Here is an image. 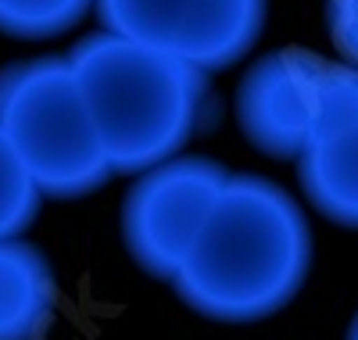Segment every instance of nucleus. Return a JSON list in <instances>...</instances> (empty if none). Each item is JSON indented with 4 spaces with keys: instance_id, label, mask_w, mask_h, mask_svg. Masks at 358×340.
Listing matches in <instances>:
<instances>
[{
    "instance_id": "1",
    "label": "nucleus",
    "mask_w": 358,
    "mask_h": 340,
    "mask_svg": "<svg viewBox=\"0 0 358 340\" xmlns=\"http://www.w3.org/2000/svg\"><path fill=\"white\" fill-rule=\"evenodd\" d=\"M312 251L308 215L280 183L229 172L172 287L204 319L258 323L294 301L312 269Z\"/></svg>"
},
{
    "instance_id": "2",
    "label": "nucleus",
    "mask_w": 358,
    "mask_h": 340,
    "mask_svg": "<svg viewBox=\"0 0 358 340\" xmlns=\"http://www.w3.org/2000/svg\"><path fill=\"white\" fill-rule=\"evenodd\" d=\"M111 172L140 176L179 158L201 104L204 72L115 33H90L69 50Z\"/></svg>"
},
{
    "instance_id": "3",
    "label": "nucleus",
    "mask_w": 358,
    "mask_h": 340,
    "mask_svg": "<svg viewBox=\"0 0 358 340\" xmlns=\"http://www.w3.org/2000/svg\"><path fill=\"white\" fill-rule=\"evenodd\" d=\"M0 129L43 197H86L115 176L69 57H33L0 72Z\"/></svg>"
},
{
    "instance_id": "4",
    "label": "nucleus",
    "mask_w": 358,
    "mask_h": 340,
    "mask_svg": "<svg viewBox=\"0 0 358 340\" xmlns=\"http://www.w3.org/2000/svg\"><path fill=\"white\" fill-rule=\"evenodd\" d=\"M229 169L215 158H169L136 176L122 201L129 258L155 280L172 283L219 204Z\"/></svg>"
},
{
    "instance_id": "5",
    "label": "nucleus",
    "mask_w": 358,
    "mask_h": 340,
    "mask_svg": "<svg viewBox=\"0 0 358 340\" xmlns=\"http://www.w3.org/2000/svg\"><path fill=\"white\" fill-rule=\"evenodd\" d=\"M341 65L305 47L268 50L236 86V122L268 158H301L330 129V101Z\"/></svg>"
},
{
    "instance_id": "6",
    "label": "nucleus",
    "mask_w": 358,
    "mask_h": 340,
    "mask_svg": "<svg viewBox=\"0 0 358 340\" xmlns=\"http://www.w3.org/2000/svg\"><path fill=\"white\" fill-rule=\"evenodd\" d=\"M97 18L104 33L215 72L251 54L265 0H97Z\"/></svg>"
},
{
    "instance_id": "7",
    "label": "nucleus",
    "mask_w": 358,
    "mask_h": 340,
    "mask_svg": "<svg viewBox=\"0 0 358 340\" xmlns=\"http://www.w3.org/2000/svg\"><path fill=\"white\" fill-rule=\"evenodd\" d=\"M57 308L47 255L22 236L0 240V340H40Z\"/></svg>"
},
{
    "instance_id": "8",
    "label": "nucleus",
    "mask_w": 358,
    "mask_h": 340,
    "mask_svg": "<svg viewBox=\"0 0 358 340\" xmlns=\"http://www.w3.org/2000/svg\"><path fill=\"white\" fill-rule=\"evenodd\" d=\"M297 176L319 215L358 229V122L315 140L297 158Z\"/></svg>"
},
{
    "instance_id": "9",
    "label": "nucleus",
    "mask_w": 358,
    "mask_h": 340,
    "mask_svg": "<svg viewBox=\"0 0 358 340\" xmlns=\"http://www.w3.org/2000/svg\"><path fill=\"white\" fill-rule=\"evenodd\" d=\"M97 0H0V33L18 40L62 36L86 18Z\"/></svg>"
},
{
    "instance_id": "10",
    "label": "nucleus",
    "mask_w": 358,
    "mask_h": 340,
    "mask_svg": "<svg viewBox=\"0 0 358 340\" xmlns=\"http://www.w3.org/2000/svg\"><path fill=\"white\" fill-rule=\"evenodd\" d=\"M40 187L22 165L8 133L0 129V240H15L33 226L40 211Z\"/></svg>"
},
{
    "instance_id": "11",
    "label": "nucleus",
    "mask_w": 358,
    "mask_h": 340,
    "mask_svg": "<svg viewBox=\"0 0 358 340\" xmlns=\"http://www.w3.org/2000/svg\"><path fill=\"white\" fill-rule=\"evenodd\" d=\"M326 29L337 54L358 69V0H326Z\"/></svg>"
},
{
    "instance_id": "12",
    "label": "nucleus",
    "mask_w": 358,
    "mask_h": 340,
    "mask_svg": "<svg viewBox=\"0 0 358 340\" xmlns=\"http://www.w3.org/2000/svg\"><path fill=\"white\" fill-rule=\"evenodd\" d=\"M348 340H358V316H355L351 326H348Z\"/></svg>"
}]
</instances>
